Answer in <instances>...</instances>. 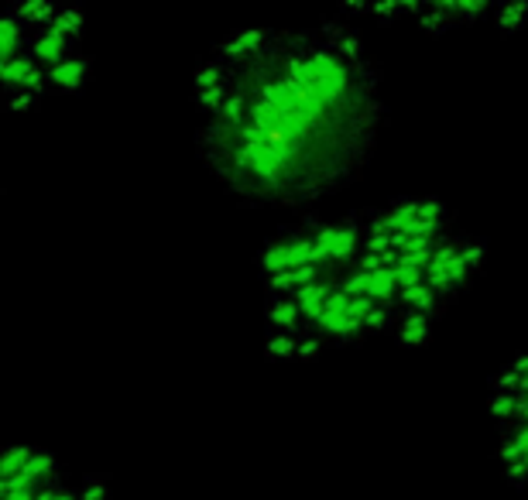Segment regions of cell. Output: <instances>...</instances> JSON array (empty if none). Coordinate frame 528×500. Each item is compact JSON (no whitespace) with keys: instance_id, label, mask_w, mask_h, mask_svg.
Returning a JSON list of instances; mask_svg holds the SVG:
<instances>
[{"instance_id":"cell-1","label":"cell","mask_w":528,"mask_h":500,"mask_svg":"<svg viewBox=\"0 0 528 500\" xmlns=\"http://www.w3.org/2000/svg\"><path fill=\"white\" fill-rule=\"evenodd\" d=\"M241 124L202 120L193 152L247 209H306L360 182L388 124L381 69L309 28H275L237 66Z\"/></svg>"},{"instance_id":"cell-2","label":"cell","mask_w":528,"mask_h":500,"mask_svg":"<svg viewBox=\"0 0 528 500\" xmlns=\"http://www.w3.org/2000/svg\"><path fill=\"white\" fill-rule=\"evenodd\" d=\"M271 31L275 28H237L234 35H227V38L210 45V59H220L227 66H241V62H247L271 38Z\"/></svg>"},{"instance_id":"cell-3","label":"cell","mask_w":528,"mask_h":500,"mask_svg":"<svg viewBox=\"0 0 528 500\" xmlns=\"http://www.w3.org/2000/svg\"><path fill=\"white\" fill-rule=\"evenodd\" d=\"M0 83L4 89H28V93H35L38 100H42L45 93H48V72L45 66H38V59L35 55H18L14 62H0Z\"/></svg>"},{"instance_id":"cell-4","label":"cell","mask_w":528,"mask_h":500,"mask_svg":"<svg viewBox=\"0 0 528 500\" xmlns=\"http://www.w3.org/2000/svg\"><path fill=\"white\" fill-rule=\"evenodd\" d=\"M76 52H83V48L72 42V38H66L55 24L35 31V35H31V45H28V55H35L38 66H45V69H55L59 62H66L69 55H76Z\"/></svg>"},{"instance_id":"cell-5","label":"cell","mask_w":528,"mask_h":500,"mask_svg":"<svg viewBox=\"0 0 528 500\" xmlns=\"http://www.w3.org/2000/svg\"><path fill=\"white\" fill-rule=\"evenodd\" d=\"M45 72H48V86L55 89V93H62V96L83 93L89 76H93V55L76 52V55H69L66 62H59L55 69H45Z\"/></svg>"},{"instance_id":"cell-6","label":"cell","mask_w":528,"mask_h":500,"mask_svg":"<svg viewBox=\"0 0 528 500\" xmlns=\"http://www.w3.org/2000/svg\"><path fill=\"white\" fill-rule=\"evenodd\" d=\"M264 332L302 336V312L295 295H264Z\"/></svg>"},{"instance_id":"cell-7","label":"cell","mask_w":528,"mask_h":500,"mask_svg":"<svg viewBox=\"0 0 528 500\" xmlns=\"http://www.w3.org/2000/svg\"><path fill=\"white\" fill-rule=\"evenodd\" d=\"M31 28L14 14V7L7 4L4 7V14H0V62H14L18 55L28 52V45H31Z\"/></svg>"},{"instance_id":"cell-8","label":"cell","mask_w":528,"mask_h":500,"mask_svg":"<svg viewBox=\"0 0 528 500\" xmlns=\"http://www.w3.org/2000/svg\"><path fill=\"white\" fill-rule=\"evenodd\" d=\"M292 230H282L278 237H268L264 240V247L258 250V267H261V275H282L288 271V264H292Z\"/></svg>"},{"instance_id":"cell-9","label":"cell","mask_w":528,"mask_h":500,"mask_svg":"<svg viewBox=\"0 0 528 500\" xmlns=\"http://www.w3.org/2000/svg\"><path fill=\"white\" fill-rule=\"evenodd\" d=\"M433 336V319L425 312H398V329H395V340L401 349H418L429 343Z\"/></svg>"},{"instance_id":"cell-10","label":"cell","mask_w":528,"mask_h":500,"mask_svg":"<svg viewBox=\"0 0 528 500\" xmlns=\"http://www.w3.org/2000/svg\"><path fill=\"white\" fill-rule=\"evenodd\" d=\"M398 312H425L429 319H436V316H442L446 312V305H442V299L429 288V284H416V288H401L398 291V302H395Z\"/></svg>"},{"instance_id":"cell-11","label":"cell","mask_w":528,"mask_h":500,"mask_svg":"<svg viewBox=\"0 0 528 500\" xmlns=\"http://www.w3.org/2000/svg\"><path fill=\"white\" fill-rule=\"evenodd\" d=\"M11 7H14V14H18L31 31L48 28V24L55 21V14H59V7H55L52 0H11Z\"/></svg>"},{"instance_id":"cell-12","label":"cell","mask_w":528,"mask_h":500,"mask_svg":"<svg viewBox=\"0 0 528 500\" xmlns=\"http://www.w3.org/2000/svg\"><path fill=\"white\" fill-rule=\"evenodd\" d=\"M525 24H528V0H507V4H498V11H494V28L501 31V38L518 35Z\"/></svg>"},{"instance_id":"cell-13","label":"cell","mask_w":528,"mask_h":500,"mask_svg":"<svg viewBox=\"0 0 528 500\" xmlns=\"http://www.w3.org/2000/svg\"><path fill=\"white\" fill-rule=\"evenodd\" d=\"M264 360L268 364H299V336L264 332Z\"/></svg>"},{"instance_id":"cell-14","label":"cell","mask_w":528,"mask_h":500,"mask_svg":"<svg viewBox=\"0 0 528 500\" xmlns=\"http://www.w3.org/2000/svg\"><path fill=\"white\" fill-rule=\"evenodd\" d=\"M234 72H237V66H227V62H220V59H206V62L193 72V89L202 93V89H213V86H220V83H230Z\"/></svg>"},{"instance_id":"cell-15","label":"cell","mask_w":528,"mask_h":500,"mask_svg":"<svg viewBox=\"0 0 528 500\" xmlns=\"http://www.w3.org/2000/svg\"><path fill=\"white\" fill-rule=\"evenodd\" d=\"M55 28L72 38V42L83 48V38H87V11L83 7H59V14H55Z\"/></svg>"},{"instance_id":"cell-16","label":"cell","mask_w":528,"mask_h":500,"mask_svg":"<svg viewBox=\"0 0 528 500\" xmlns=\"http://www.w3.org/2000/svg\"><path fill=\"white\" fill-rule=\"evenodd\" d=\"M487 414L498 425H515L518 422V394H487Z\"/></svg>"},{"instance_id":"cell-17","label":"cell","mask_w":528,"mask_h":500,"mask_svg":"<svg viewBox=\"0 0 528 500\" xmlns=\"http://www.w3.org/2000/svg\"><path fill=\"white\" fill-rule=\"evenodd\" d=\"M24 477L31 483H45V480L59 477V459L52 456L48 449H35V456L28 459V466H24Z\"/></svg>"},{"instance_id":"cell-18","label":"cell","mask_w":528,"mask_h":500,"mask_svg":"<svg viewBox=\"0 0 528 500\" xmlns=\"http://www.w3.org/2000/svg\"><path fill=\"white\" fill-rule=\"evenodd\" d=\"M35 456V446H7L4 453H0V480H11L24 473V466H28V459Z\"/></svg>"},{"instance_id":"cell-19","label":"cell","mask_w":528,"mask_h":500,"mask_svg":"<svg viewBox=\"0 0 528 500\" xmlns=\"http://www.w3.org/2000/svg\"><path fill=\"white\" fill-rule=\"evenodd\" d=\"M416 24L429 35V38H440V35H446V31H453V28H460L457 24V18H450V14H442V11H436V7H425L422 14L416 18Z\"/></svg>"},{"instance_id":"cell-20","label":"cell","mask_w":528,"mask_h":500,"mask_svg":"<svg viewBox=\"0 0 528 500\" xmlns=\"http://www.w3.org/2000/svg\"><path fill=\"white\" fill-rule=\"evenodd\" d=\"M364 329H367V336H384V332H392V336H395L398 312L392 308V305H377L375 312L364 319Z\"/></svg>"},{"instance_id":"cell-21","label":"cell","mask_w":528,"mask_h":500,"mask_svg":"<svg viewBox=\"0 0 528 500\" xmlns=\"http://www.w3.org/2000/svg\"><path fill=\"white\" fill-rule=\"evenodd\" d=\"M230 93H234V79H230V83H220V86H213V89H202V93H196V100H193V103H196L202 113H210V117H213V113L227 103V96H230Z\"/></svg>"},{"instance_id":"cell-22","label":"cell","mask_w":528,"mask_h":500,"mask_svg":"<svg viewBox=\"0 0 528 500\" xmlns=\"http://www.w3.org/2000/svg\"><path fill=\"white\" fill-rule=\"evenodd\" d=\"M76 490H79V500H111V480L100 473H87Z\"/></svg>"},{"instance_id":"cell-23","label":"cell","mask_w":528,"mask_h":500,"mask_svg":"<svg viewBox=\"0 0 528 500\" xmlns=\"http://www.w3.org/2000/svg\"><path fill=\"white\" fill-rule=\"evenodd\" d=\"M518 388H522V373H515L511 367L487 377V391L491 394H518Z\"/></svg>"},{"instance_id":"cell-24","label":"cell","mask_w":528,"mask_h":500,"mask_svg":"<svg viewBox=\"0 0 528 500\" xmlns=\"http://www.w3.org/2000/svg\"><path fill=\"white\" fill-rule=\"evenodd\" d=\"M38 107V96L28 89H4V110L7 113H28Z\"/></svg>"},{"instance_id":"cell-25","label":"cell","mask_w":528,"mask_h":500,"mask_svg":"<svg viewBox=\"0 0 528 500\" xmlns=\"http://www.w3.org/2000/svg\"><path fill=\"white\" fill-rule=\"evenodd\" d=\"M340 288H343V291H347L351 299H364V295H367V288H371V275H367V271H360V267L353 264L351 271L343 275Z\"/></svg>"},{"instance_id":"cell-26","label":"cell","mask_w":528,"mask_h":500,"mask_svg":"<svg viewBox=\"0 0 528 500\" xmlns=\"http://www.w3.org/2000/svg\"><path fill=\"white\" fill-rule=\"evenodd\" d=\"M323 349H326V340H323V336H316V332L299 336V364H316V360L323 357Z\"/></svg>"},{"instance_id":"cell-27","label":"cell","mask_w":528,"mask_h":500,"mask_svg":"<svg viewBox=\"0 0 528 500\" xmlns=\"http://www.w3.org/2000/svg\"><path fill=\"white\" fill-rule=\"evenodd\" d=\"M460 258L470 271H481V264H484V258H487V240L484 237H466V247H463Z\"/></svg>"},{"instance_id":"cell-28","label":"cell","mask_w":528,"mask_h":500,"mask_svg":"<svg viewBox=\"0 0 528 500\" xmlns=\"http://www.w3.org/2000/svg\"><path fill=\"white\" fill-rule=\"evenodd\" d=\"M418 219H425V223H433V219H450V209H446L442 199L425 196L422 199V206H418Z\"/></svg>"},{"instance_id":"cell-29","label":"cell","mask_w":528,"mask_h":500,"mask_svg":"<svg viewBox=\"0 0 528 500\" xmlns=\"http://www.w3.org/2000/svg\"><path fill=\"white\" fill-rule=\"evenodd\" d=\"M505 480L511 483V487H518V490L525 494V490H528V463H525V459H518V463L505 466Z\"/></svg>"},{"instance_id":"cell-30","label":"cell","mask_w":528,"mask_h":500,"mask_svg":"<svg viewBox=\"0 0 528 500\" xmlns=\"http://www.w3.org/2000/svg\"><path fill=\"white\" fill-rule=\"evenodd\" d=\"M38 483H31V480L24 477V473H18V477L11 480H0V500L11 497V494H24V490H35Z\"/></svg>"},{"instance_id":"cell-31","label":"cell","mask_w":528,"mask_h":500,"mask_svg":"<svg viewBox=\"0 0 528 500\" xmlns=\"http://www.w3.org/2000/svg\"><path fill=\"white\" fill-rule=\"evenodd\" d=\"M446 275H450V282H453V288H457V291H463V288H466V282H470V275H474V271H470V267L463 264V258H457V261H450V264H446Z\"/></svg>"},{"instance_id":"cell-32","label":"cell","mask_w":528,"mask_h":500,"mask_svg":"<svg viewBox=\"0 0 528 500\" xmlns=\"http://www.w3.org/2000/svg\"><path fill=\"white\" fill-rule=\"evenodd\" d=\"M398 14H401V0H375V4H371V18L395 21Z\"/></svg>"},{"instance_id":"cell-33","label":"cell","mask_w":528,"mask_h":500,"mask_svg":"<svg viewBox=\"0 0 528 500\" xmlns=\"http://www.w3.org/2000/svg\"><path fill=\"white\" fill-rule=\"evenodd\" d=\"M62 490H66L62 477H52V480H45V483H38L35 500H59V494H62Z\"/></svg>"},{"instance_id":"cell-34","label":"cell","mask_w":528,"mask_h":500,"mask_svg":"<svg viewBox=\"0 0 528 500\" xmlns=\"http://www.w3.org/2000/svg\"><path fill=\"white\" fill-rule=\"evenodd\" d=\"M388 250H392V240L388 237H375V234L364 237V254H388Z\"/></svg>"},{"instance_id":"cell-35","label":"cell","mask_w":528,"mask_h":500,"mask_svg":"<svg viewBox=\"0 0 528 500\" xmlns=\"http://www.w3.org/2000/svg\"><path fill=\"white\" fill-rule=\"evenodd\" d=\"M340 11H347V14H371V4L367 0H343Z\"/></svg>"},{"instance_id":"cell-36","label":"cell","mask_w":528,"mask_h":500,"mask_svg":"<svg viewBox=\"0 0 528 500\" xmlns=\"http://www.w3.org/2000/svg\"><path fill=\"white\" fill-rule=\"evenodd\" d=\"M507 367L515 370V373H522V377H528V349L525 353H515V360H511Z\"/></svg>"},{"instance_id":"cell-37","label":"cell","mask_w":528,"mask_h":500,"mask_svg":"<svg viewBox=\"0 0 528 500\" xmlns=\"http://www.w3.org/2000/svg\"><path fill=\"white\" fill-rule=\"evenodd\" d=\"M38 490V487H35ZM35 490H24V494H11V497H4V500H35Z\"/></svg>"},{"instance_id":"cell-38","label":"cell","mask_w":528,"mask_h":500,"mask_svg":"<svg viewBox=\"0 0 528 500\" xmlns=\"http://www.w3.org/2000/svg\"><path fill=\"white\" fill-rule=\"evenodd\" d=\"M518 398H528V377H522V388H518Z\"/></svg>"},{"instance_id":"cell-39","label":"cell","mask_w":528,"mask_h":500,"mask_svg":"<svg viewBox=\"0 0 528 500\" xmlns=\"http://www.w3.org/2000/svg\"><path fill=\"white\" fill-rule=\"evenodd\" d=\"M525 497H528V490H525Z\"/></svg>"}]
</instances>
